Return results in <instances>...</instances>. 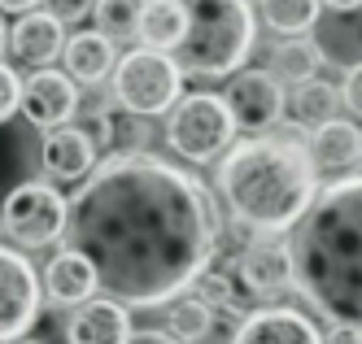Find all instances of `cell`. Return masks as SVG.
<instances>
[{"label":"cell","mask_w":362,"mask_h":344,"mask_svg":"<svg viewBox=\"0 0 362 344\" xmlns=\"http://www.w3.org/2000/svg\"><path fill=\"white\" fill-rule=\"evenodd\" d=\"M62 240L92 266L105 301L148 309L205 275L218 249V209L188 170L132 153L79 183L66 201Z\"/></svg>","instance_id":"cell-1"},{"label":"cell","mask_w":362,"mask_h":344,"mask_svg":"<svg viewBox=\"0 0 362 344\" xmlns=\"http://www.w3.org/2000/svg\"><path fill=\"white\" fill-rule=\"evenodd\" d=\"M293 287L336 327L362 331V174L332 183L288 240Z\"/></svg>","instance_id":"cell-2"},{"label":"cell","mask_w":362,"mask_h":344,"mask_svg":"<svg viewBox=\"0 0 362 344\" xmlns=\"http://www.w3.org/2000/svg\"><path fill=\"white\" fill-rule=\"evenodd\" d=\"M315 166L293 140H245L218 166L231 214L257 231H288L315 205Z\"/></svg>","instance_id":"cell-3"},{"label":"cell","mask_w":362,"mask_h":344,"mask_svg":"<svg viewBox=\"0 0 362 344\" xmlns=\"http://www.w3.org/2000/svg\"><path fill=\"white\" fill-rule=\"evenodd\" d=\"M179 9H184V35L170 48L179 74L227 78L245 70V57L257 40L249 0H179Z\"/></svg>","instance_id":"cell-4"},{"label":"cell","mask_w":362,"mask_h":344,"mask_svg":"<svg viewBox=\"0 0 362 344\" xmlns=\"http://www.w3.org/2000/svg\"><path fill=\"white\" fill-rule=\"evenodd\" d=\"M114 96L127 114L153 118V114H166L179 105V96H184V74H179V66L166 52L136 48V52H127L122 61H114Z\"/></svg>","instance_id":"cell-5"},{"label":"cell","mask_w":362,"mask_h":344,"mask_svg":"<svg viewBox=\"0 0 362 344\" xmlns=\"http://www.w3.org/2000/svg\"><path fill=\"white\" fill-rule=\"evenodd\" d=\"M231 136H236V126H231L223 96H214V92L179 96V105L170 109L166 140L179 157H188V162H210V157H218L231 144Z\"/></svg>","instance_id":"cell-6"},{"label":"cell","mask_w":362,"mask_h":344,"mask_svg":"<svg viewBox=\"0 0 362 344\" xmlns=\"http://www.w3.org/2000/svg\"><path fill=\"white\" fill-rule=\"evenodd\" d=\"M0 227H5L9 240L27 244V249L53 244L66 231V196L53 188V183H18V188L5 196Z\"/></svg>","instance_id":"cell-7"},{"label":"cell","mask_w":362,"mask_h":344,"mask_svg":"<svg viewBox=\"0 0 362 344\" xmlns=\"http://www.w3.org/2000/svg\"><path fill=\"white\" fill-rule=\"evenodd\" d=\"M40 275L27 253L0 249V344H18L40 319Z\"/></svg>","instance_id":"cell-8"},{"label":"cell","mask_w":362,"mask_h":344,"mask_svg":"<svg viewBox=\"0 0 362 344\" xmlns=\"http://www.w3.org/2000/svg\"><path fill=\"white\" fill-rule=\"evenodd\" d=\"M223 105L231 114V126H245V131H267L284 118V96L279 78L271 70H236L231 74V83L223 92Z\"/></svg>","instance_id":"cell-9"},{"label":"cell","mask_w":362,"mask_h":344,"mask_svg":"<svg viewBox=\"0 0 362 344\" xmlns=\"http://www.w3.org/2000/svg\"><path fill=\"white\" fill-rule=\"evenodd\" d=\"M18 109L27 114L31 126L57 131L79 114V88H74L62 70H35V74L22 78V88H18Z\"/></svg>","instance_id":"cell-10"},{"label":"cell","mask_w":362,"mask_h":344,"mask_svg":"<svg viewBox=\"0 0 362 344\" xmlns=\"http://www.w3.org/2000/svg\"><path fill=\"white\" fill-rule=\"evenodd\" d=\"M315 31V52H319V61L336 66V70H358L362 66V5L345 9V13H319V22L310 26Z\"/></svg>","instance_id":"cell-11"},{"label":"cell","mask_w":362,"mask_h":344,"mask_svg":"<svg viewBox=\"0 0 362 344\" xmlns=\"http://www.w3.org/2000/svg\"><path fill=\"white\" fill-rule=\"evenodd\" d=\"M231 344H323V336L301 309L267 305V309L249 314V319L236 327Z\"/></svg>","instance_id":"cell-12"},{"label":"cell","mask_w":362,"mask_h":344,"mask_svg":"<svg viewBox=\"0 0 362 344\" xmlns=\"http://www.w3.org/2000/svg\"><path fill=\"white\" fill-rule=\"evenodd\" d=\"M40 166H44L48 179H57V183L88 179V174L96 170V144L88 140V131H83V126H57V131H44Z\"/></svg>","instance_id":"cell-13"},{"label":"cell","mask_w":362,"mask_h":344,"mask_svg":"<svg viewBox=\"0 0 362 344\" xmlns=\"http://www.w3.org/2000/svg\"><path fill=\"white\" fill-rule=\"evenodd\" d=\"M236 275L253 297H279L284 287H293V261H288V244L275 240H257L240 253Z\"/></svg>","instance_id":"cell-14"},{"label":"cell","mask_w":362,"mask_h":344,"mask_svg":"<svg viewBox=\"0 0 362 344\" xmlns=\"http://www.w3.org/2000/svg\"><path fill=\"white\" fill-rule=\"evenodd\" d=\"M9 48H13V57H18L22 66L48 70V61L62 57V48H66V26L35 9V13H27V18H18V26L9 31Z\"/></svg>","instance_id":"cell-15"},{"label":"cell","mask_w":362,"mask_h":344,"mask_svg":"<svg viewBox=\"0 0 362 344\" xmlns=\"http://www.w3.org/2000/svg\"><path fill=\"white\" fill-rule=\"evenodd\" d=\"M70 344H127L132 340V319L114 301H83L79 314H70L66 323Z\"/></svg>","instance_id":"cell-16"},{"label":"cell","mask_w":362,"mask_h":344,"mask_svg":"<svg viewBox=\"0 0 362 344\" xmlns=\"http://www.w3.org/2000/svg\"><path fill=\"white\" fill-rule=\"evenodd\" d=\"M310 166L315 170H349L358 157H362V131L345 118H336L327 126H319L315 136H310Z\"/></svg>","instance_id":"cell-17"},{"label":"cell","mask_w":362,"mask_h":344,"mask_svg":"<svg viewBox=\"0 0 362 344\" xmlns=\"http://www.w3.org/2000/svg\"><path fill=\"white\" fill-rule=\"evenodd\" d=\"M62 57H66V78L74 88L79 83H100L110 70H114V44L105 35H96V31H79V35H70V44L62 48Z\"/></svg>","instance_id":"cell-18"},{"label":"cell","mask_w":362,"mask_h":344,"mask_svg":"<svg viewBox=\"0 0 362 344\" xmlns=\"http://www.w3.org/2000/svg\"><path fill=\"white\" fill-rule=\"evenodd\" d=\"M44 287H48V297L62 301V305H83L96 292V275H92V266L83 257L57 253L48 261V271H44Z\"/></svg>","instance_id":"cell-19"},{"label":"cell","mask_w":362,"mask_h":344,"mask_svg":"<svg viewBox=\"0 0 362 344\" xmlns=\"http://www.w3.org/2000/svg\"><path fill=\"white\" fill-rule=\"evenodd\" d=\"M293 118L310 131H319L327 122L341 118V88L323 83V78H310V83H297L293 92Z\"/></svg>","instance_id":"cell-20"},{"label":"cell","mask_w":362,"mask_h":344,"mask_svg":"<svg viewBox=\"0 0 362 344\" xmlns=\"http://www.w3.org/2000/svg\"><path fill=\"white\" fill-rule=\"evenodd\" d=\"M136 35L153 52H166L170 57V48L179 44V35H184V9H179V0H148Z\"/></svg>","instance_id":"cell-21"},{"label":"cell","mask_w":362,"mask_h":344,"mask_svg":"<svg viewBox=\"0 0 362 344\" xmlns=\"http://www.w3.org/2000/svg\"><path fill=\"white\" fill-rule=\"evenodd\" d=\"M144 5H148V0H96V5H92L96 35H105L110 44L136 35L140 31V18H144Z\"/></svg>","instance_id":"cell-22"},{"label":"cell","mask_w":362,"mask_h":344,"mask_svg":"<svg viewBox=\"0 0 362 344\" xmlns=\"http://www.w3.org/2000/svg\"><path fill=\"white\" fill-rule=\"evenodd\" d=\"M257 9H262L267 26H275L279 35H305L323 13L319 0H257Z\"/></svg>","instance_id":"cell-23"},{"label":"cell","mask_w":362,"mask_h":344,"mask_svg":"<svg viewBox=\"0 0 362 344\" xmlns=\"http://www.w3.org/2000/svg\"><path fill=\"white\" fill-rule=\"evenodd\" d=\"M319 70V52L310 40H279L271 48V74L293 78V83H310Z\"/></svg>","instance_id":"cell-24"},{"label":"cell","mask_w":362,"mask_h":344,"mask_svg":"<svg viewBox=\"0 0 362 344\" xmlns=\"http://www.w3.org/2000/svg\"><path fill=\"white\" fill-rule=\"evenodd\" d=\"M214 331V309L210 305H201L197 297H184V301H175L170 309V340L179 344H197Z\"/></svg>","instance_id":"cell-25"},{"label":"cell","mask_w":362,"mask_h":344,"mask_svg":"<svg viewBox=\"0 0 362 344\" xmlns=\"http://www.w3.org/2000/svg\"><path fill=\"white\" fill-rule=\"evenodd\" d=\"M192 287L201 292L197 301H201V305H210V309H236V305H240V297H236V283H231L227 275H201Z\"/></svg>","instance_id":"cell-26"},{"label":"cell","mask_w":362,"mask_h":344,"mask_svg":"<svg viewBox=\"0 0 362 344\" xmlns=\"http://www.w3.org/2000/svg\"><path fill=\"white\" fill-rule=\"evenodd\" d=\"M144 144H148V126H144V118L122 114V118L114 122V148H127V157H132V153H144Z\"/></svg>","instance_id":"cell-27"},{"label":"cell","mask_w":362,"mask_h":344,"mask_svg":"<svg viewBox=\"0 0 362 344\" xmlns=\"http://www.w3.org/2000/svg\"><path fill=\"white\" fill-rule=\"evenodd\" d=\"M40 13H48L53 22H62V26H74V22H83L88 13H92V5L96 0H40Z\"/></svg>","instance_id":"cell-28"},{"label":"cell","mask_w":362,"mask_h":344,"mask_svg":"<svg viewBox=\"0 0 362 344\" xmlns=\"http://www.w3.org/2000/svg\"><path fill=\"white\" fill-rule=\"evenodd\" d=\"M18 88H22V78L0 61V122H9L18 114Z\"/></svg>","instance_id":"cell-29"},{"label":"cell","mask_w":362,"mask_h":344,"mask_svg":"<svg viewBox=\"0 0 362 344\" xmlns=\"http://www.w3.org/2000/svg\"><path fill=\"white\" fill-rule=\"evenodd\" d=\"M341 109H349L354 118H362V66L345 74V88H341Z\"/></svg>","instance_id":"cell-30"},{"label":"cell","mask_w":362,"mask_h":344,"mask_svg":"<svg viewBox=\"0 0 362 344\" xmlns=\"http://www.w3.org/2000/svg\"><path fill=\"white\" fill-rule=\"evenodd\" d=\"M323 344H362V331H354V327H332V336Z\"/></svg>","instance_id":"cell-31"},{"label":"cell","mask_w":362,"mask_h":344,"mask_svg":"<svg viewBox=\"0 0 362 344\" xmlns=\"http://www.w3.org/2000/svg\"><path fill=\"white\" fill-rule=\"evenodd\" d=\"M127 344H179V340H170L166 331H132Z\"/></svg>","instance_id":"cell-32"},{"label":"cell","mask_w":362,"mask_h":344,"mask_svg":"<svg viewBox=\"0 0 362 344\" xmlns=\"http://www.w3.org/2000/svg\"><path fill=\"white\" fill-rule=\"evenodd\" d=\"M35 5L40 0H0V13H22L27 18V13H35Z\"/></svg>","instance_id":"cell-33"},{"label":"cell","mask_w":362,"mask_h":344,"mask_svg":"<svg viewBox=\"0 0 362 344\" xmlns=\"http://www.w3.org/2000/svg\"><path fill=\"white\" fill-rule=\"evenodd\" d=\"M319 5H323L327 13H345V9H354V5H362V0H319Z\"/></svg>","instance_id":"cell-34"},{"label":"cell","mask_w":362,"mask_h":344,"mask_svg":"<svg viewBox=\"0 0 362 344\" xmlns=\"http://www.w3.org/2000/svg\"><path fill=\"white\" fill-rule=\"evenodd\" d=\"M5 44H9V31H5V22H0V52H5Z\"/></svg>","instance_id":"cell-35"},{"label":"cell","mask_w":362,"mask_h":344,"mask_svg":"<svg viewBox=\"0 0 362 344\" xmlns=\"http://www.w3.org/2000/svg\"><path fill=\"white\" fill-rule=\"evenodd\" d=\"M18 344H40V340H18Z\"/></svg>","instance_id":"cell-36"}]
</instances>
